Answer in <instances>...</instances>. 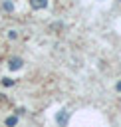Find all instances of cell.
<instances>
[{
	"label": "cell",
	"mask_w": 121,
	"mask_h": 127,
	"mask_svg": "<svg viewBox=\"0 0 121 127\" xmlns=\"http://www.w3.org/2000/svg\"><path fill=\"white\" fill-rule=\"evenodd\" d=\"M30 6L36 8V10H42V8L48 6V0H30Z\"/></svg>",
	"instance_id": "3"
},
{
	"label": "cell",
	"mask_w": 121,
	"mask_h": 127,
	"mask_svg": "<svg viewBox=\"0 0 121 127\" xmlns=\"http://www.w3.org/2000/svg\"><path fill=\"white\" fill-rule=\"evenodd\" d=\"M4 10H8V12H12V10H14V4H12L10 0H6V2H4Z\"/></svg>",
	"instance_id": "5"
},
{
	"label": "cell",
	"mask_w": 121,
	"mask_h": 127,
	"mask_svg": "<svg viewBox=\"0 0 121 127\" xmlns=\"http://www.w3.org/2000/svg\"><path fill=\"white\" fill-rule=\"evenodd\" d=\"M56 121H58V125H60V127H65V125H67V121H69V111H67V109H61V111H58V115H56Z\"/></svg>",
	"instance_id": "1"
},
{
	"label": "cell",
	"mask_w": 121,
	"mask_h": 127,
	"mask_svg": "<svg viewBox=\"0 0 121 127\" xmlns=\"http://www.w3.org/2000/svg\"><path fill=\"white\" fill-rule=\"evenodd\" d=\"M2 83H4L6 87H10V85H14V79H10V77H4V79H2Z\"/></svg>",
	"instance_id": "6"
},
{
	"label": "cell",
	"mask_w": 121,
	"mask_h": 127,
	"mask_svg": "<svg viewBox=\"0 0 121 127\" xmlns=\"http://www.w3.org/2000/svg\"><path fill=\"white\" fill-rule=\"evenodd\" d=\"M16 123H18V117H16V115H10V117L6 119V127H14Z\"/></svg>",
	"instance_id": "4"
},
{
	"label": "cell",
	"mask_w": 121,
	"mask_h": 127,
	"mask_svg": "<svg viewBox=\"0 0 121 127\" xmlns=\"http://www.w3.org/2000/svg\"><path fill=\"white\" fill-rule=\"evenodd\" d=\"M22 64H24V62H22L20 58H12V60L8 62V67H10L12 71H16V69H20V67H22Z\"/></svg>",
	"instance_id": "2"
},
{
	"label": "cell",
	"mask_w": 121,
	"mask_h": 127,
	"mask_svg": "<svg viewBox=\"0 0 121 127\" xmlns=\"http://www.w3.org/2000/svg\"><path fill=\"white\" fill-rule=\"evenodd\" d=\"M117 91H121V81H119V83H117Z\"/></svg>",
	"instance_id": "7"
}]
</instances>
